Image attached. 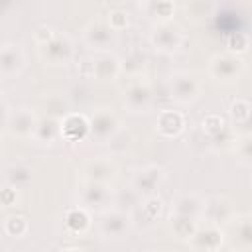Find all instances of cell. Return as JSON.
I'll use <instances>...</instances> for the list:
<instances>
[{"instance_id": "cell-1", "label": "cell", "mask_w": 252, "mask_h": 252, "mask_svg": "<svg viewBox=\"0 0 252 252\" xmlns=\"http://www.w3.org/2000/svg\"><path fill=\"white\" fill-rule=\"evenodd\" d=\"M242 71H244L242 57L230 51L217 53L209 61V75L219 83H234L240 79Z\"/></svg>"}, {"instance_id": "cell-2", "label": "cell", "mask_w": 252, "mask_h": 252, "mask_svg": "<svg viewBox=\"0 0 252 252\" xmlns=\"http://www.w3.org/2000/svg\"><path fill=\"white\" fill-rule=\"evenodd\" d=\"M122 102H124V108L128 112H134V114H140V112H148L152 108V102H154V89L148 81L136 77L128 83V87L124 89L122 93Z\"/></svg>"}, {"instance_id": "cell-3", "label": "cell", "mask_w": 252, "mask_h": 252, "mask_svg": "<svg viewBox=\"0 0 252 252\" xmlns=\"http://www.w3.org/2000/svg\"><path fill=\"white\" fill-rule=\"evenodd\" d=\"M79 205L85 207L87 211H106L112 205V189L108 183H98V181H85L83 187L79 189Z\"/></svg>"}, {"instance_id": "cell-4", "label": "cell", "mask_w": 252, "mask_h": 252, "mask_svg": "<svg viewBox=\"0 0 252 252\" xmlns=\"http://www.w3.org/2000/svg\"><path fill=\"white\" fill-rule=\"evenodd\" d=\"M150 43L156 51L159 53H173L181 47L183 43V32L179 26H175L173 22H163V24H156L154 32L150 33Z\"/></svg>"}, {"instance_id": "cell-5", "label": "cell", "mask_w": 252, "mask_h": 252, "mask_svg": "<svg viewBox=\"0 0 252 252\" xmlns=\"http://www.w3.org/2000/svg\"><path fill=\"white\" fill-rule=\"evenodd\" d=\"M118 128L120 120L110 108H98L89 116V136L96 142H108Z\"/></svg>"}, {"instance_id": "cell-6", "label": "cell", "mask_w": 252, "mask_h": 252, "mask_svg": "<svg viewBox=\"0 0 252 252\" xmlns=\"http://www.w3.org/2000/svg\"><path fill=\"white\" fill-rule=\"evenodd\" d=\"M118 32H114L106 20H93L83 30L85 43L94 51H108L116 43Z\"/></svg>"}, {"instance_id": "cell-7", "label": "cell", "mask_w": 252, "mask_h": 252, "mask_svg": "<svg viewBox=\"0 0 252 252\" xmlns=\"http://www.w3.org/2000/svg\"><path fill=\"white\" fill-rule=\"evenodd\" d=\"M130 213L122 209H106L102 211V217L98 220V232L102 238H122L130 228Z\"/></svg>"}, {"instance_id": "cell-8", "label": "cell", "mask_w": 252, "mask_h": 252, "mask_svg": "<svg viewBox=\"0 0 252 252\" xmlns=\"http://www.w3.org/2000/svg\"><path fill=\"white\" fill-rule=\"evenodd\" d=\"M169 93L177 102L189 104L201 94V81L191 73H177L169 81Z\"/></svg>"}, {"instance_id": "cell-9", "label": "cell", "mask_w": 252, "mask_h": 252, "mask_svg": "<svg viewBox=\"0 0 252 252\" xmlns=\"http://www.w3.org/2000/svg\"><path fill=\"white\" fill-rule=\"evenodd\" d=\"M165 179V171L159 165H148L144 169H140L134 179H132V189L140 195V199L150 197V195H158V189L161 185V181Z\"/></svg>"}, {"instance_id": "cell-10", "label": "cell", "mask_w": 252, "mask_h": 252, "mask_svg": "<svg viewBox=\"0 0 252 252\" xmlns=\"http://www.w3.org/2000/svg\"><path fill=\"white\" fill-rule=\"evenodd\" d=\"M234 207H232V201L226 199V197H220V195H215L207 201H203V211H201V217H205L207 222L211 224H228L234 217Z\"/></svg>"}, {"instance_id": "cell-11", "label": "cell", "mask_w": 252, "mask_h": 252, "mask_svg": "<svg viewBox=\"0 0 252 252\" xmlns=\"http://www.w3.org/2000/svg\"><path fill=\"white\" fill-rule=\"evenodd\" d=\"M224 230L219 224H211L207 222L205 226H197V230L193 232V236L187 240L191 244V248L195 250H205V252H213L219 250L224 244Z\"/></svg>"}, {"instance_id": "cell-12", "label": "cell", "mask_w": 252, "mask_h": 252, "mask_svg": "<svg viewBox=\"0 0 252 252\" xmlns=\"http://www.w3.org/2000/svg\"><path fill=\"white\" fill-rule=\"evenodd\" d=\"M59 134L67 142H79L89 136V116L69 110L59 118Z\"/></svg>"}, {"instance_id": "cell-13", "label": "cell", "mask_w": 252, "mask_h": 252, "mask_svg": "<svg viewBox=\"0 0 252 252\" xmlns=\"http://www.w3.org/2000/svg\"><path fill=\"white\" fill-rule=\"evenodd\" d=\"M41 59L49 65H65L73 57V45L65 35H55L45 45H39Z\"/></svg>"}, {"instance_id": "cell-14", "label": "cell", "mask_w": 252, "mask_h": 252, "mask_svg": "<svg viewBox=\"0 0 252 252\" xmlns=\"http://www.w3.org/2000/svg\"><path fill=\"white\" fill-rule=\"evenodd\" d=\"M120 75V59L110 51H96L93 55V79L96 81H114Z\"/></svg>"}, {"instance_id": "cell-15", "label": "cell", "mask_w": 252, "mask_h": 252, "mask_svg": "<svg viewBox=\"0 0 252 252\" xmlns=\"http://www.w3.org/2000/svg\"><path fill=\"white\" fill-rule=\"evenodd\" d=\"M37 120L39 118L35 116L33 110H30V108H18V110L10 112L6 130L10 134H14V136L28 138V136H33V130H35Z\"/></svg>"}, {"instance_id": "cell-16", "label": "cell", "mask_w": 252, "mask_h": 252, "mask_svg": "<svg viewBox=\"0 0 252 252\" xmlns=\"http://www.w3.org/2000/svg\"><path fill=\"white\" fill-rule=\"evenodd\" d=\"M156 128L165 138H177L185 130V114L173 108H163L158 114Z\"/></svg>"}, {"instance_id": "cell-17", "label": "cell", "mask_w": 252, "mask_h": 252, "mask_svg": "<svg viewBox=\"0 0 252 252\" xmlns=\"http://www.w3.org/2000/svg\"><path fill=\"white\" fill-rule=\"evenodd\" d=\"M85 177L87 181H98V183H110L116 177V165L110 158H94L87 161L85 165Z\"/></svg>"}, {"instance_id": "cell-18", "label": "cell", "mask_w": 252, "mask_h": 252, "mask_svg": "<svg viewBox=\"0 0 252 252\" xmlns=\"http://www.w3.org/2000/svg\"><path fill=\"white\" fill-rule=\"evenodd\" d=\"M232 224V248L236 250H250L252 248V222L248 215H234L232 220L228 222Z\"/></svg>"}, {"instance_id": "cell-19", "label": "cell", "mask_w": 252, "mask_h": 252, "mask_svg": "<svg viewBox=\"0 0 252 252\" xmlns=\"http://www.w3.org/2000/svg\"><path fill=\"white\" fill-rule=\"evenodd\" d=\"M24 67V53L16 45H2L0 47V75L12 77L20 73Z\"/></svg>"}, {"instance_id": "cell-20", "label": "cell", "mask_w": 252, "mask_h": 252, "mask_svg": "<svg viewBox=\"0 0 252 252\" xmlns=\"http://www.w3.org/2000/svg\"><path fill=\"white\" fill-rule=\"evenodd\" d=\"M140 4L144 6L146 16L150 20H154L156 24L171 22V18L175 14V2L173 0H144Z\"/></svg>"}, {"instance_id": "cell-21", "label": "cell", "mask_w": 252, "mask_h": 252, "mask_svg": "<svg viewBox=\"0 0 252 252\" xmlns=\"http://www.w3.org/2000/svg\"><path fill=\"white\" fill-rule=\"evenodd\" d=\"M63 220H65V228L71 234H85L91 226V211H87L81 205L71 207V209H67Z\"/></svg>"}, {"instance_id": "cell-22", "label": "cell", "mask_w": 252, "mask_h": 252, "mask_svg": "<svg viewBox=\"0 0 252 252\" xmlns=\"http://www.w3.org/2000/svg\"><path fill=\"white\" fill-rule=\"evenodd\" d=\"M201 211H203V199L193 195V193L179 195L171 201V215H185V217L199 219Z\"/></svg>"}, {"instance_id": "cell-23", "label": "cell", "mask_w": 252, "mask_h": 252, "mask_svg": "<svg viewBox=\"0 0 252 252\" xmlns=\"http://www.w3.org/2000/svg\"><path fill=\"white\" fill-rule=\"evenodd\" d=\"M33 138L39 144H53L57 138H61L59 134V118L55 116H43L37 120L35 130H33Z\"/></svg>"}, {"instance_id": "cell-24", "label": "cell", "mask_w": 252, "mask_h": 252, "mask_svg": "<svg viewBox=\"0 0 252 252\" xmlns=\"http://www.w3.org/2000/svg\"><path fill=\"white\" fill-rule=\"evenodd\" d=\"M169 226H171V232L179 238V240H189L193 236V232L197 230L199 222L195 217H185V215H171V220H169Z\"/></svg>"}, {"instance_id": "cell-25", "label": "cell", "mask_w": 252, "mask_h": 252, "mask_svg": "<svg viewBox=\"0 0 252 252\" xmlns=\"http://www.w3.org/2000/svg\"><path fill=\"white\" fill-rule=\"evenodd\" d=\"M6 183L12 185L14 189H20V187H26L30 181H32V169L28 165H22V163H16V165H10L6 169Z\"/></svg>"}, {"instance_id": "cell-26", "label": "cell", "mask_w": 252, "mask_h": 252, "mask_svg": "<svg viewBox=\"0 0 252 252\" xmlns=\"http://www.w3.org/2000/svg\"><path fill=\"white\" fill-rule=\"evenodd\" d=\"M146 69V57L140 51H132L128 53L124 59H120V73H128L130 77H140L142 71Z\"/></svg>"}, {"instance_id": "cell-27", "label": "cell", "mask_w": 252, "mask_h": 252, "mask_svg": "<svg viewBox=\"0 0 252 252\" xmlns=\"http://www.w3.org/2000/svg\"><path fill=\"white\" fill-rule=\"evenodd\" d=\"M213 0H185V14L191 20H203L213 14Z\"/></svg>"}, {"instance_id": "cell-28", "label": "cell", "mask_w": 252, "mask_h": 252, "mask_svg": "<svg viewBox=\"0 0 252 252\" xmlns=\"http://www.w3.org/2000/svg\"><path fill=\"white\" fill-rule=\"evenodd\" d=\"M43 106L47 110L49 116H55V118H61L63 114L69 112V102L63 94H45L43 96Z\"/></svg>"}, {"instance_id": "cell-29", "label": "cell", "mask_w": 252, "mask_h": 252, "mask_svg": "<svg viewBox=\"0 0 252 252\" xmlns=\"http://www.w3.org/2000/svg\"><path fill=\"white\" fill-rule=\"evenodd\" d=\"M28 228H30V224H28L26 217H22V215H10L4 222V232L12 238H22L28 232Z\"/></svg>"}, {"instance_id": "cell-30", "label": "cell", "mask_w": 252, "mask_h": 252, "mask_svg": "<svg viewBox=\"0 0 252 252\" xmlns=\"http://www.w3.org/2000/svg\"><path fill=\"white\" fill-rule=\"evenodd\" d=\"M138 201H140V195L130 187L126 191H120L112 197V203L116 209H122V211H132L138 207Z\"/></svg>"}, {"instance_id": "cell-31", "label": "cell", "mask_w": 252, "mask_h": 252, "mask_svg": "<svg viewBox=\"0 0 252 252\" xmlns=\"http://www.w3.org/2000/svg\"><path fill=\"white\" fill-rule=\"evenodd\" d=\"M140 209L148 220H158L163 211V201L158 195H150V197H144V203L140 205Z\"/></svg>"}, {"instance_id": "cell-32", "label": "cell", "mask_w": 252, "mask_h": 252, "mask_svg": "<svg viewBox=\"0 0 252 252\" xmlns=\"http://www.w3.org/2000/svg\"><path fill=\"white\" fill-rule=\"evenodd\" d=\"M201 128L209 138H213V136H217L219 132H222L226 128V122L220 114H209L201 120Z\"/></svg>"}, {"instance_id": "cell-33", "label": "cell", "mask_w": 252, "mask_h": 252, "mask_svg": "<svg viewBox=\"0 0 252 252\" xmlns=\"http://www.w3.org/2000/svg\"><path fill=\"white\" fill-rule=\"evenodd\" d=\"M230 116H232L234 124H246L250 118V102L244 98H236L230 106Z\"/></svg>"}, {"instance_id": "cell-34", "label": "cell", "mask_w": 252, "mask_h": 252, "mask_svg": "<svg viewBox=\"0 0 252 252\" xmlns=\"http://www.w3.org/2000/svg\"><path fill=\"white\" fill-rule=\"evenodd\" d=\"M246 49H248V35L242 33V32H234V33L228 37V51L240 55V53H244Z\"/></svg>"}, {"instance_id": "cell-35", "label": "cell", "mask_w": 252, "mask_h": 252, "mask_svg": "<svg viewBox=\"0 0 252 252\" xmlns=\"http://www.w3.org/2000/svg\"><path fill=\"white\" fill-rule=\"evenodd\" d=\"M108 26L114 30V32H122L126 26H128V14L124 10H112L106 18Z\"/></svg>"}, {"instance_id": "cell-36", "label": "cell", "mask_w": 252, "mask_h": 252, "mask_svg": "<svg viewBox=\"0 0 252 252\" xmlns=\"http://www.w3.org/2000/svg\"><path fill=\"white\" fill-rule=\"evenodd\" d=\"M130 142H132V136L128 134V132H122L120 128H118V132L108 140V144H110V148L114 150V152H118V154H122L128 146H130Z\"/></svg>"}, {"instance_id": "cell-37", "label": "cell", "mask_w": 252, "mask_h": 252, "mask_svg": "<svg viewBox=\"0 0 252 252\" xmlns=\"http://www.w3.org/2000/svg\"><path fill=\"white\" fill-rule=\"evenodd\" d=\"M55 35H57V33L53 32L51 26H37L35 32H33V41H35L37 45H45V43L51 41Z\"/></svg>"}, {"instance_id": "cell-38", "label": "cell", "mask_w": 252, "mask_h": 252, "mask_svg": "<svg viewBox=\"0 0 252 252\" xmlns=\"http://www.w3.org/2000/svg\"><path fill=\"white\" fill-rule=\"evenodd\" d=\"M77 71H79V75H81L83 79H93V57L81 59Z\"/></svg>"}, {"instance_id": "cell-39", "label": "cell", "mask_w": 252, "mask_h": 252, "mask_svg": "<svg viewBox=\"0 0 252 252\" xmlns=\"http://www.w3.org/2000/svg\"><path fill=\"white\" fill-rule=\"evenodd\" d=\"M0 203L2 205H14L16 203V189L12 185H6L2 191H0Z\"/></svg>"}, {"instance_id": "cell-40", "label": "cell", "mask_w": 252, "mask_h": 252, "mask_svg": "<svg viewBox=\"0 0 252 252\" xmlns=\"http://www.w3.org/2000/svg\"><path fill=\"white\" fill-rule=\"evenodd\" d=\"M8 116H10V108H8V102L0 96V134L6 130L8 126Z\"/></svg>"}, {"instance_id": "cell-41", "label": "cell", "mask_w": 252, "mask_h": 252, "mask_svg": "<svg viewBox=\"0 0 252 252\" xmlns=\"http://www.w3.org/2000/svg\"><path fill=\"white\" fill-rule=\"evenodd\" d=\"M236 150L240 152L242 161H244V163H248V159H250V140H248V138H244L242 142H236Z\"/></svg>"}, {"instance_id": "cell-42", "label": "cell", "mask_w": 252, "mask_h": 252, "mask_svg": "<svg viewBox=\"0 0 252 252\" xmlns=\"http://www.w3.org/2000/svg\"><path fill=\"white\" fill-rule=\"evenodd\" d=\"M12 6H14L12 0H0V16H4Z\"/></svg>"}, {"instance_id": "cell-43", "label": "cell", "mask_w": 252, "mask_h": 252, "mask_svg": "<svg viewBox=\"0 0 252 252\" xmlns=\"http://www.w3.org/2000/svg\"><path fill=\"white\" fill-rule=\"evenodd\" d=\"M2 83H4V77L0 75V89H2Z\"/></svg>"}, {"instance_id": "cell-44", "label": "cell", "mask_w": 252, "mask_h": 252, "mask_svg": "<svg viewBox=\"0 0 252 252\" xmlns=\"http://www.w3.org/2000/svg\"><path fill=\"white\" fill-rule=\"evenodd\" d=\"M140 2H144V0H140Z\"/></svg>"}]
</instances>
